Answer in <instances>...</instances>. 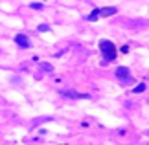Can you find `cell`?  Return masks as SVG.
Masks as SVG:
<instances>
[{"label": "cell", "mask_w": 149, "mask_h": 145, "mask_svg": "<svg viewBox=\"0 0 149 145\" xmlns=\"http://www.w3.org/2000/svg\"><path fill=\"white\" fill-rule=\"evenodd\" d=\"M100 50H101L103 57H105V61H114V57H116V48H114V44L111 40H101Z\"/></svg>", "instance_id": "1"}, {"label": "cell", "mask_w": 149, "mask_h": 145, "mask_svg": "<svg viewBox=\"0 0 149 145\" xmlns=\"http://www.w3.org/2000/svg\"><path fill=\"white\" fill-rule=\"evenodd\" d=\"M116 8H103V9H98V17H112L116 15Z\"/></svg>", "instance_id": "2"}, {"label": "cell", "mask_w": 149, "mask_h": 145, "mask_svg": "<svg viewBox=\"0 0 149 145\" xmlns=\"http://www.w3.org/2000/svg\"><path fill=\"white\" fill-rule=\"evenodd\" d=\"M116 75L120 79H131V72H129V68H125V66H120L116 70Z\"/></svg>", "instance_id": "3"}, {"label": "cell", "mask_w": 149, "mask_h": 145, "mask_svg": "<svg viewBox=\"0 0 149 145\" xmlns=\"http://www.w3.org/2000/svg\"><path fill=\"white\" fill-rule=\"evenodd\" d=\"M15 40H17V44H19L20 48H28V46H30V40H28L26 35H17Z\"/></svg>", "instance_id": "4"}, {"label": "cell", "mask_w": 149, "mask_h": 145, "mask_svg": "<svg viewBox=\"0 0 149 145\" xmlns=\"http://www.w3.org/2000/svg\"><path fill=\"white\" fill-rule=\"evenodd\" d=\"M144 90H146V85H138L133 92H136V94H138V92H144Z\"/></svg>", "instance_id": "5"}]
</instances>
